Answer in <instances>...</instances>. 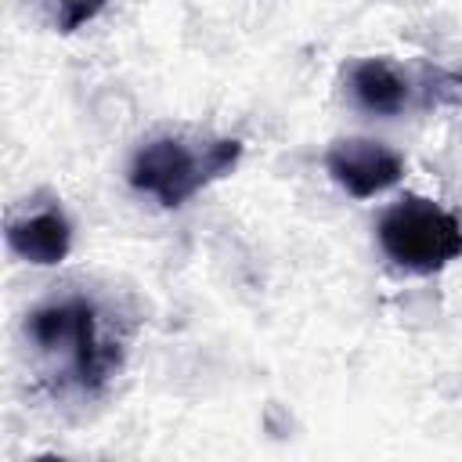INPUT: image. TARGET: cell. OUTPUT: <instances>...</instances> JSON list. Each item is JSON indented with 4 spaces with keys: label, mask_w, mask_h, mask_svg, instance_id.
I'll return each mask as SVG.
<instances>
[{
    "label": "cell",
    "mask_w": 462,
    "mask_h": 462,
    "mask_svg": "<svg viewBox=\"0 0 462 462\" xmlns=\"http://www.w3.org/2000/svg\"><path fill=\"white\" fill-rule=\"evenodd\" d=\"M379 249L408 274H433L462 256V220L426 195H404L375 224Z\"/></svg>",
    "instance_id": "obj_3"
},
{
    "label": "cell",
    "mask_w": 462,
    "mask_h": 462,
    "mask_svg": "<svg viewBox=\"0 0 462 462\" xmlns=\"http://www.w3.org/2000/svg\"><path fill=\"white\" fill-rule=\"evenodd\" d=\"M25 336L83 393H97L123 365V343L101 328V314L87 296H61L29 310Z\"/></svg>",
    "instance_id": "obj_1"
},
{
    "label": "cell",
    "mask_w": 462,
    "mask_h": 462,
    "mask_svg": "<svg viewBox=\"0 0 462 462\" xmlns=\"http://www.w3.org/2000/svg\"><path fill=\"white\" fill-rule=\"evenodd\" d=\"M325 170L328 177L354 199H375L401 184L404 177V159L372 137H339L325 152Z\"/></svg>",
    "instance_id": "obj_4"
},
{
    "label": "cell",
    "mask_w": 462,
    "mask_h": 462,
    "mask_svg": "<svg viewBox=\"0 0 462 462\" xmlns=\"http://www.w3.org/2000/svg\"><path fill=\"white\" fill-rule=\"evenodd\" d=\"M346 90L372 116H397L411 101V79L386 58H361L346 69Z\"/></svg>",
    "instance_id": "obj_6"
},
{
    "label": "cell",
    "mask_w": 462,
    "mask_h": 462,
    "mask_svg": "<svg viewBox=\"0 0 462 462\" xmlns=\"http://www.w3.org/2000/svg\"><path fill=\"white\" fill-rule=\"evenodd\" d=\"M105 7H108V0H58L54 4V29L58 32H76L87 22H94Z\"/></svg>",
    "instance_id": "obj_8"
},
{
    "label": "cell",
    "mask_w": 462,
    "mask_h": 462,
    "mask_svg": "<svg viewBox=\"0 0 462 462\" xmlns=\"http://www.w3.org/2000/svg\"><path fill=\"white\" fill-rule=\"evenodd\" d=\"M7 249L32 263V267H54L69 260L72 253V224L61 206H40L25 217H14L7 224Z\"/></svg>",
    "instance_id": "obj_5"
},
{
    "label": "cell",
    "mask_w": 462,
    "mask_h": 462,
    "mask_svg": "<svg viewBox=\"0 0 462 462\" xmlns=\"http://www.w3.org/2000/svg\"><path fill=\"white\" fill-rule=\"evenodd\" d=\"M426 105H462V76L448 69H422Z\"/></svg>",
    "instance_id": "obj_7"
},
{
    "label": "cell",
    "mask_w": 462,
    "mask_h": 462,
    "mask_svg": "<svg viewBox=\"0 0 462 462\" xmlns=\"http://www.w3.org/2000/svg\"><path fill=\"white\" fill-rule=\"evenodd\" d=\"M242 159V141L213 137V141H188V137H152L144 141L126 170L134 191L152 195L159 206L177 209L206 184L227 177Z\"/></svg>",
    "instance_id": "obj_2"
}]
</instances>
